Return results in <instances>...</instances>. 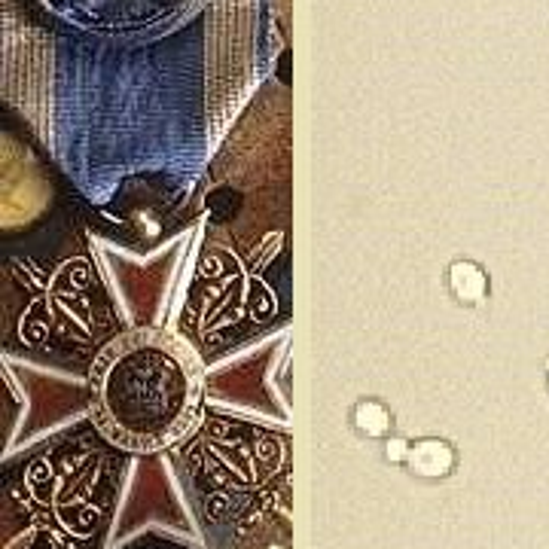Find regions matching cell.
Masks as SVG:
<instances>
[{
  "mask_svg": "<svg viewBox=\"0 0 549 549\" xmlns=\"http://www.w3.org/2000/svg\"><path fill=\"white\" fill-rule=\"evenodd\" d=\"M92 412L122 449L159 452L190 431L205 397L202 363L165 330H129L92 366Z\"/></svg>",
  "mask_w": 549,
  "mask_h": 549,
  "instance_id": "cell-1",
  "label": "cell"
},
{
  "mask_svg": "<svg viewBox=\"0 0 549 549\" xmlns=\"http://www.w3.org/2000/svg\"><path fill=\"white\" fill-rule=\"evenodd\" d=\"M409 464L418 476H446L452 470V449L446 443H437V440H427V443H418L415 449H409Z\"/></svg>",
  "mask_w": 549,
  "mask_h": 549,
  "instance_id": "cell-2",
  "label": "cell"
},
{
  "mask_svg": "<svg viewBox=\"0 0 549 549\" xmlns=\"http://www.w3.org/2000/svg\"><path fill=\"white\" fill-rule=\"evenodd\" d=\"M449 281H452L455 296L464 302H479L485 296V287H488L482 269H476L473 263H455L449 272Z\"/></svg>",
  "mask_w": 549,
  "mask_h": 549,
  "instance_id": "cell-3",
  "label": "cell"
},
{
  "mask_svg": "<svg viewBox=\"0 0 549 549\" xmlns=\"http://www.w3.org/2000/svg\"><path fill=\"white\" fill-rule=\"evenodd\" d=\"M354 421H357L360 431H366L370 437H379L388 431V412L379 403H360L354 412Z\"/></svg>",
  "mask_w": 549,
  "mask_h": 549,
  "instance_id": "cell-4",
  "label": "cell"
},
{
  "mask_svg": "<svg viewBox=\"0 0 549 549\" xmlns=\"http://www.w3.org/2000/svg\"><path fill=\"white\" fill-rule=\"evenodd\" d=\"M403 455H409L406 452V443H400V440H394L391 446H388V458H394V461H400Z\"/></svg>",
  "mask_w": 549,
  "mask_h": 549,
  "instance_id": "cell-5",
  "label": "cell"
}]
</instances>
